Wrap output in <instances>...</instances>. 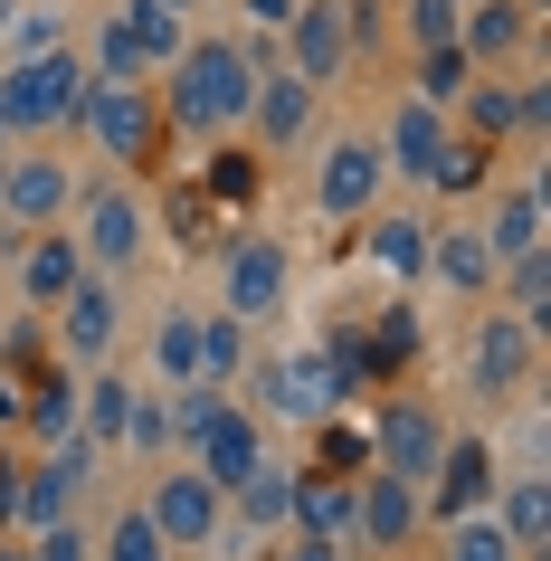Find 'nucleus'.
Segmentation results:
<instances>
[{
    "label": "nucleus",
    "mask_w": 551,
    "mask_h": 561,
    "mask_svg": "<svg viewBox=\"0 0 551 561\" xmlns=\"http://www.w3.org/2000/svg\"><path fill=\"white\" fill-rule=\"evenodd\" d=\"M248 87H257V67H248L238 38H181L162 124H181V134H238L248 124Z\"/></svg>",
    "instance_id": "nucleus-1"
},
{
    "label": "nucleus",
    "mask_w": 551,
    "mask_h": 561,
    "mask_svg": "<svg viewBox=\"0 0 551 561\" xmlns=\"http://www.w3.org/2000/svg\"><path fill=\"white\" fill-rule=\"evenodd\" d=\"M67 124H77L115 172H144L152 144H162V95H144V77H87Z\"/></svg>",
    "instance_id": "nucleus-2"
},
{
    "label": "nucleus",
    "mask_w": 551,
    "mask_h": 561,
    "mask_svg": "<svg viewBox=\"0 0 551 561\" xmlns=\"http://www.w3.org/2000/svg\"><path fill=\"white\" fill-rule=\"evenodd\" d=\"M77 87H87V58H77V48L10 58V77H0V115H10L20 144H30V134H58V124L77 115Z\"/></svg>",
    "instance_id": "nucleus-3"
},
{
    "label": "nucleus",
    "mask_w": 551,
    "mask_h": 561,
    "mask_svg": "<svg viewBox=\"0 0 551 561\" xmlns=\"http://www.w3.org/2000/svg\"><path fill=\"white\" fill-rule=\"evenodd\" d=\"M144 514H152V533H162L172 552H219V542H229V495H219L191 457H172V467L152 476Z\"/></svg>",
    "instance_id": "nucleus-4"
},
{
    "label": "nucleus",
    "mask_w": 551,
    "mask_h": 561,
    "mask_svg": "<svg viewBox=\"0 0 551 561\" xmlns=\"http://www.w3.org/2000/svg\"><path fill=\"white\" fill-rule=\"evenodd\" d=\"M77 257L95 266V276H124V266L134 257H152V219H144V201H134V191H124V181H95V191H77Z\"/></svg>",
    "instance_id": "nucleus-5"
},
{
    "label": "nucleus",
    "mask_w": 551,
    "mask_h": 561,
    "mask_svg": "<svg viewBox=\"0 0 551 561\" xmlns=\"http://www.w3.org/2000/svg\"><path fill=\"white\" fill-rule=\"evenodd\" d=\"M352 381H361V371H352V362H333V353H295V362H266L257 371V400L276 419H333L352 400Z\"/></svg>",
    "instance_id": "nucleus-6"
},
{
    "label": "nucleus",
    "mask_w": 551,
    "mask_h": 561,
    "mask_svg": "<svg viewBox=\"0 0 551 561\" xmlns=\"http://www.w3.org/2000/svg\"><path fill=\"white\" fill-rule=\"evenodd\" d=\"M494 438H447L437 447V467H428V485H418V514L428 524H457V514H485L494 504Z\"/></svg>",
    "instance_id": "nucleus-7"
},
{
    "label": "nucleus",
    "mask_w": 551,
    "mask_h": 561,
    "mask_svg": "<svg viewBox=\"0 0 551 561\" xmlns=\"http://www.w3.org/2000/svg\"><path fill=\"white\" fill-rule=\"evenodd\" d=\"M418 524H428L418 485H400V476H380V467L352 476V552H409Z\"/></svg>",
    "instance_id": "nucleus-8"
},
{
    "label": "nucleus",
    "mask_w": 551,
    "mask_h": 561,
    "mask_svg": "<svg viewBox=\"0 0 551 561\" xmlns=\"http://www.w3.org/2000/svg\"><path fill=\"white\" fill-rule=\"evenodd\" d=\"M380 191H390V162H380L371 134H343V144L323 152V172H314V209L323 219H371Z\"/></svg>",
    "instance_id": "nucleus-9"
},
{
    "label": "nucleus",
    "mask_w": 551,
    "mask_h": 561,
    "mask_svg": "<svg viewBox=\"0 0 551 561\" xmlns=\"http://www.w3.org/2000/svg\"><path fill=\"white\" fill-rule=\"evenodd\" d=\"M67 201H77V172H67L58 152H38V144H10V152H0V209H10L20 229H48Z\"/></svg>",
    "instance_id": "nucleus-10"
},
{
    "label": "nucleus",
    "mask_w": 551,
    "mask_h": 561,
    "mask_svg": "<svg viewBox=\"0 0 551 561\" xmlns=\"http://www.w3.org/2000/svg\"><path fill=\"white\" fill-rule=\"evenodd\" d=\"M181 457H191V467H200L209 485H219V495H229L238 476H248V467H257V457H266V419L248 410V400H219V410L200 419V438L181 447Z\"/></svg>",
    "instance_id": "nucleus-11"
},
{
    "label": "nucleus",
    "mask_w": 551,
    "mask_h": 561,
    "mask_svg": "<svg viewBox=\"0 0 551 561\" xmlns=\"http://www.w3.org/2000/svg\"><path fill=\"white\" fill-rule=\"evenodd\" d=\"M437 447H447V419H437L428 400H390V410H380V428H371V467L400 476V485H428Z\"/></svg>",
    "instance_id": "nucleus-12"
},
{
    "label": "nucleus",
    "mask_w": 551,
    "mask_h": 561,
    "mask_svg": "<svg viewBox=\"0 0 551 561\" xmlns=\"http://www.w3.org/2000/svg\"><path fill=\"white\" fill-rule=\"evenodd\" d=\"M219 305H229L238 324H266V314L286 305V248H276V238H229V257H219Z\"/></svg>",
    "instance_id": "nucleus-13"
},
{
    "label": "nucleus",
    "mask_w": 551,
    "mask_h": 561,
    "mask_svg": "<svg viewBox=\"0 0 551 561\" xmlns=\"http://www.w3.org/2000/svg\"><path fill=\"white\" fill-rule=\"evenodd\" d=\"M276 38H286V67H295V77H314V87H333V77L352 67V20H343V0H295Z\"/></svg>",
    "instance_id": "nucleus-14"
},
{
    "label": "nucleus",
    "mask_w": 551,
    "mask_h": 561,
    "mask_svg": "<svg viewBox=\"0 0 551 561\" xmlns=\"http://www.w3.org/2000/svg\"><path fill=\"white\" fill-rule=\"evenodd\" d=\"M314 77H295L286 58H266L257 67V87H248V124H257V152H286L305 144V124H314Z\"/></svg>",
    "instance_id": "nucleus-15"
},
{
    "label": "nucleus",
    "mask_w": 551,
    "mask_h": 561,
    "mask_svg": "<svg viewBox=\"0 0 551 561\" xmlns=\"http://www.w3.org/2000/svg\"><path fill=\"white\" fill-rule=\"evenodd\" d=\"M115 333H124V296H115V276L87 266V276L58 296V343H67V362H105Z\"/></svg>",
    "instance_id": "nucleus-16"
},
{
    "label": "nucleus",
    "mask_w": 551,
    "mask_h": 561,
    "mask_svg": "<svg viewBox=\"0 0 551 561\" xmlns=\"http://www.w3.org/2000/svg\"><path fill=\"white\" fill-rule=\"evenodd\" d=\"M532 343H542V333L523 324V314H485V324H475V353H466L475 390H485V400L523 390V381H532Z\"/></svg>",
    "instance_id": "nucleus-17"
},
{
    "label": "nucleus",
    "mask_w": 551,
    "mask_h": 561,
    "mask_svg": "<svg viewBox=\"0 0 551 561\" xmlns=\"http://www.w3.org/2000/svg\"><path fill=\"white\" fill-rule=\"evenodd\" d=\"M286 524L305 533V542H333V552H352V476H333V467H295Z\"/></svg>",
    "instance_id": "nucleus-18"
},
{
    "label": "nucleus",
    "mask_w": 551,
    "mask_h": 561,
    "mask_svg": "<svg viewBox=\"0 0 551 561\" xmlns=\"http://www.w3.org/2000/svg\"><path fill=\"white\" fill-rule=\"evenodd\" d=\"M447 134H457V124H447V105L400 95V105H390V134H380V162H390V172H409V181H428L437 152H447Z\"/></svg>",
    "instance_id": "nucleus-19"
},
{
    "label": "nucleus",
    "mask_w": 551,
    "mask_h": 561,
    "mask_svg": "<svg viewBox=\"0 0 551 561\" xmlns=\"http://www.w3.org/2000/svg\"><path fill=\"white\" fill-rule=\"evenodd\" d=\"M485 514L504 524V542H514L523 561H542V552H551V476H542V467L494 476V504H485Z\"/></svg>",
    "instance_id": "nucleus-20"
},
{
    "label": "nucleus",
    "mask_w": 551,
    "mask_h": 561,
    "mask_svg": "<svg viewBox=\"0 0 551 561\" xmlns=\"http://www.w3.org/2000/svg\"><path fill=\"white\" fill-rule=\"evenodd\" d=\"M532 38H542V20H532L523 0H466V10H457V48L475 67L514 58V48H532Z\"/></svg>",
    "instance_id": "nucleus-21"
},
{
    "label": "nucleus",
    "mask_w": 551,
    "mask_h": 561,
    "mask_svg": "<svg viewBox=\"0 0 551 561\" xmlns=\"http://www.w3.org/2000/svg\"><path fill=\"white\" fill-rule=\"evenodd\" d=\"M105 30H115L124 48L144 58V77H152V67H172V58H181L191 20H181V10H162V0H115V10H105Z\"/></svg>",
    "instance_id": "nucleus-22"
},
{
    "label": "nucleus",
    "mask_w": 551,
    "mask_h": 561,
    "mask_svg": "<svg viewBox=\"0 0 551 561\" xmlns=\"http://www.w3.org/2000/svg\"><path fill=\"white\" fill-rule=\"evenodd\" d=\"M77 276H87V257H77V238H67V229H30V238H20V296H30V305H58Z\"/></svg>",
    "instance_id": "nucleus-23"
},
{
    "label": "nucleus",
    "mask_w": 551,
    "mask_h": 561,
    "mask_svg": "<svg viewBox=\"0 0 551 561\" xmlns=\"http://www.w3.org/2000/svg\"><path fill=\"white\" fill-rule=\"evenodd\" d=\"M286 495H295V467H286V457H257V467L229 485L238 533H248V542H257V533H276V524H286Z\"/></svg>",
    "instance_id": "nucleus-24"
},
{
    "label": "nucleus",
    "mask_w": 551,
    "mask_h": 561,
    "mask_svg": "<svg viewBox=\"0 0 551 561\" xmlns=\"http://www.w3.org/2000/svg\"><path fill=\"white\" fill-rule=\"evenodd\" d=\"M494 248H485V229H428V276L437 286H457V296H485L494 286Z\"/></svg>",
    "instance_id": "nucleus-25"
},
{
    "label": "nucleus",
    "mask_w": 551,
    "mask_h": 561,
    "mask_svg": "<svg viewBox=\"0 0 551 561\" xmlns=\"http://www.w3.org/2000/svg\"><path fill=\"white\" fill-rule=\"evenodd\" d=\"M124 419H134V381H124V371H95V381L77 390V438H87L95 457H115Z\"/></svg>",
    "instance_id": "nucleus-26"
},
{
    "label": "nucleus",
    "mask_w": 551,
    "mask_h": 561,
    "mask_svg": "<svg viewBox=\"0 0 551 561\" xmlns=\"http://www.w3.org/2000/svg\"><path fill=\"white\" fill-rule=\"evenodd\" d=\"M485 248L494 257H532V248H542V191H532V181H504V191H494Z\"/></svg>",
    "instance_id": "nucleus-27"
},
{
    "label": "nucleus",
    "mask_w": 551,
    "mask_h": 561,
    "mask_svg": "<svg viewBox=\"0 0 551 561\" xmlns=\"http://www.w3.org/2000/svg\"><path fill=\"white\" fill-rule=\"evenodd\" d=\"M361 257H371L380 276L418 286V276H428V229H418V219H380V209H371V229H361Z\"/></svg>",
    "instance_id": "nucleus-28"
},
{
    "label": "nucleus",
    "mask_w": 551,
    "mask_h": 561,
    "mask_svg": "<svg viewBox=\"0 0 551 561\" xmlns=\"http://www.w3.org/2000/svg\"><path fill=\"white\" fill-rule=\"evenodd\" d=\"M466 134H475V144H504V134H523V87H494L485 67H475V77H466Z\"/></svg>",
    "instance_id": "nucleus-29"
},
{
    "label": "nucleus",
    "mask_w": 551,
    "mask_h": 561,
    "mask_svg": "<svg viewBox=\"0 0 551 561\" xmlns=\"http://www.w3.org/2000/svg\"><path fill=\"white\" fill-rule=\"evenodd\" d=\"M152 371H162V381H200V314H181V305H172V314H162V324H152Z\"/></svg>",
    "instance_id": "nucleus-30"
},
{
    "label": "nucleus",
    "mask_w": 551,
    "mask_h": 561,
    "mask_svg": "<svg viewBox=\"0 0 551 561\" xmlns=\"http://www.w3.org/2000/svg\"><path fill=\"white\" fill-rule=\"evenodd\" d=\"M485 172H494V144H475V134H447V152H437L428 191H447V201H466V191H485Z\"/></svg>",
    "instance_id": "nucleus-31"
},
{
    "label": "nucleus",
    "mask_w": 551,
    "mask_h": 561,
    "mask_svg": "<svg viewBox=\"0 0 551 561\" xmlns=\"http://www.w3.org/2000/svg\"><path fill=\"white\" fill-rule=\"evenodd\" d=\"M238 371H248V324L219 305V314H200V381H238Z\"/></svg>",
    "instance_id": "nucleus-32"
},
{
    "label": "nucleus",
    "mask_w": 551,
    "mask_h": 561,
    "mask_svg": "<svg viewBox=\"0 0 551 561\" xmlns=\"http://www.w3.org/2000/svg\"><path fill=\"white\" fill-rule=\"evenodd\" d=\"M466 77H475V58L447 38V48H418V77H409V95H428V105H457Z\"/></svg>",
    "instance_id": "nucleus-33"
},
{
    "label": "nucleus",
    "mask_w": 551,
    "mask_h": 561,
    "mask_svg": "<svg viewBox=\"0 0 551 561\" xmlns=\"http://www.w3.org/2000/svg\"><path fill=\"white\" fill-rule=\"evenodd\" d=\"M494 276L514 286V314H523V324H532V333H542V324H551V257H542V248H532V257H504V266H494Z\"/></svg>",
    "instance_id": "nucleus-34"
},
{
    "label": "nucleus",
    "mask_w": 551,
    "mask_h": 561,
    "mask_svg": "<svg viewBox=\"0 0 551 561\" xmlns=\"http://www.w3.org/2000/svg\"><path fill=\"white\" fill-rule=\"evenodd\" d=\"M0 48H10V58L67 48V10H48V0H20V10H10V30H0Z\"/></svg>",
    "instance_id": "nucleus-35"
},
{
    "label": "nucleus",
    "mask_w": 551,
    "mask_h": 561,
    "mask_svg": "<svg viewBox=\"0 0 551 561\" xmlns=\"http://www.w3.org/2000/svg\"><path fill=\"white\" fill-rule=\"evenodd\" d=\"M105 561H181V552L162 542V533H152V514H144V504H124L115 524H105Z\"/></svg>",
    "instance_id": "nucleus-36"
},
{
    "label": "nucleus",
    "mask_w": 551,
    "mask_h": 561,
    "mask_svg": "<svg viewBox=\"0 0 551 561\" xmlns=\"http://www.w3.org/2000/svg\"><path fill=\"white\" fill-rule=\"evenodd\" d=\"M437 561H523L514 542H504V524H494V514H457V524H447V552Z\"/></svg>",
    "instance_id": "nucleus-37"
},
{
    "label": "nucleus",
    "mask_w": 551,
    "mask_h": 561,
    "mask_svg": "<svg viewBox=\"0 0 551 561\" xmlns=\"http://www.w3.org/2000/svg\"><path fill=\"white\" fill-rule=\"evenodd\" d=\"M457 10H466V0H400L409 48H447V38H457Z\"/></svg>",
    "instance_id": "nucleus-38"
},
{
    "label": "nucleus",
    "mask_w": 551,
    "mask_h": 561,
    "mask_svg": "<svg viewBox=\"0 0 551 561\" xmlns=\"http://www.w3.org/2000/svg\"><path fill=\"white\" fill-rule=\"evenodd\" d=\"M124 447H144V457H172V410L134 390V419H124Z\"/></svg>",
    "instance_id": "nucleus-39"
},
{
    "label": "nucleus",
    "mask_w": 551,
    "mask_h": 561,
    "mask_svg": "<svg viewBox=\"0 0 551 561\" xmlns=\"http://www.w3.org/2000/svg\"><path fill=\"white\" fill-rule=\"evenodd\" d=\"M30 561H95V542H87V524H67V514H58V524L30 533Z\"/></svg>",
    "instance_id": "nucleus-40"
},
{
    "label": "nucleus",
    "mask_w": 551,
    "mask_h": 561,
    "mask_svg": "<svg viewBox=\"0 0 551 561\" xmlns=\"http://www.w3.org/2000/svg\"><path fill=\"white\" fill-rule=\"evenodd\" d=\"M257 152H219V162H209V191H219V201H248V191H257Z\"/></svg>",
    "instance_id": "nucleus-41"
},
{
    "label": "nucleus",
    "mask_w": 551,
    "mask_h": 561,
    "mask_svg": "<svg viewBox=\"0 0 551 561\" xmlns=\"http://www.w3.org/2000/svg\"><path fill=\"white\" fill-rule=\"evenodd\" d=\"M361 353H371V362H400V353H418V314H409V305H400V314H380V333L361 343Z\"/></svg>",
    "instance_id": "nucleus-42"
},
{
    "label": "nucleus",
    "mask_w": 551,
    "mask_h": 561,
    "mask_svg": "<svg viewBox=\"0 0 551 561\" xmlns=\"http://www.w3.org/2000/svg\"><path fill=\"white\" fill-rule=\"evenodd\" d=\"M20 485H30V447H0V533L20 524Z\"/></svg>",
    "instance_id": "nucleus-43"
},
{
    "label": "nucleus",
    "mask_w": 551,
    "mask_h": 561,
    "mask_svg": "<svg viewBox=\"0 0 551 561\" xmlns=\"http://www.w3.org/2000/svg\"><path fill=\"white\" fill-rule=\"evenodd\" d=\"M286 10H295V0H238V20H257V30H266V38L286 30Z\"/></svg>",
    "instance_id": "nucleus-44"
},
{
    "label": "nucleus",
    "mask_w": 551,
    "mask_h": 561,
    "mask_svg": "<svg viewBox=\"0 0 551 561\" xmlns=\"http://www.w3.org/2000/svg\"><path fill=\"white\" fill-rule=\"evenodd\" d=\"M276 561H352V552H333V542H305V533H295V542H286Z\"/></svg>",
    "instance_id": "nucleus-45"
},
{
    "label": "nucleus",
    "mask_w": 551,
    "mask_h": 561,
    "mask_svg": "<svg viewBox=\"0 0 551 561\" xmlns=\"http://www.w3.org/2000/svg\"><path fill=\"white\" fill-rule=\"evenodd\" d=\"M0 428H20V371L0 362Z\"/></svg>",
    "instance_id": "nucleus-46"
},
{
    "label": "nucleus",
    "mask_w": 551,
    "mask_h": 561,
    "mask_svg": "<svg viewBox=\"0 0 551 561\" xmlns=\"http://www.w3.org/2000/svg\"><path fill=\"white\" fill-rule=\"evenodd\" d=\"M0 561H30V552H20V533H0Z\"/></svg>",
    "instance_id": "nucleus-47"
},
{
    "label": "nucleus",
    "mask_w": 551,
    "mask_h": 561,
    "mask_svg": "<svg viewBox=\"0 0 551 561\" xmlns=\"http://www.w3.org/2000/svg\"><path fill=\"white\" fill-rule=\"evenodd\" d=\"M162 10H181V20H191V10H200V0H162Z\"/></svg>",
    "instance_id": "nucleus-48"
},
{
    "label": "nucleus",
    "mask_w": 551,
    "mask_h": 561,
    "mask_svg": "<svg viewBox=\"0 0 551 561\" xmlns=\"http://www.w3.org/2000/svg\"><path fill=\"white\" fill-rule=\"evenodd\" d=\"M10 144H20V134H10V115H0V152H10Z\"/></svg>",
    "instance_id": "nucleus-49"
},
{
    "label": "nucleus",
    "mask_w": 551,
    "mask_h": 561,
    "mask_svg": "<svg viewBox=\"0 0 551 561\" xmlns=\"http://www.w3.org/2000/svg\"><path fill=\"white\" fill-rule=\"evenodd\" d=\"M10 10H20V0H0V30H10Z\"/></svg>",
    "instance_id": "nucleus-50"
}]
</instances>
